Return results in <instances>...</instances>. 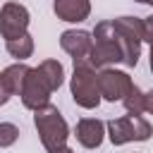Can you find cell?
<instances>
[{
    "mask_svg": "<svg viewBox=\"0 0 153 153\" xmlns=\"http://www.w3.org/2000/svg\"><path fill=\"white\" fill-rule=\"evenodd\" d=\"M151 5H153V0H151Z\"/></svg>",
    "mask_w": 153,
    "mask_h": 153,
    "instance_id": "ffe728a7",
    "label": "cell"
},
{
    "mask_svg": "<svg viewBox=\"0 0 153 153\" xmlns=\"http://www.w3.org/2000/svg\"><path fill=\"white\" fill-rule=\"evenodd\" d=\"M57 91L50 79L43 74L41 67H29L26 76H24V84H22V91H19V98L24 103V108L29 110H38L43 105L50 103V93Z\"/></svg>",
    "mask_w": 153,
    "mask_h": 153,
    "instance_id": "8992f818",
    "label": "cell"
},
{
    "mask_svg": "<svg viewBox=\"0 0 153 153\" xmlns=\"http://www.w3.org/2000/svg\"><path fill=\"white\" fill-rule=\"evenodd\" d=\"M26 72H29V65H24V62H14V65H10V67H5L0 72V76L5 79V84H7V88H10L12 96H19Z\"/></svg>",
    "mask_w": 153,
    "mask_h": 153,
    "instance_id": "4fadbf2b",
    "label": "cell"
},
{
    "mask_svg": "<svg viewBox=\"0 0 153 153\" xmlns=\"http://www.w3.org/2000/svg\"><path fill=\"white\" fill-rule=\"evenodd\" d=\"M17 139H19V127L12 122H0V148L14 146Z\"/></svg>",
    "mask_w": 153,
    "mask_h": 153,
    "instance_id": "9a60e30c",
    "label": "cell"
},
{
    "mask_svg": "<svg viewBox=\"0 0 153 153\" xmlns=\"http://www.w3.org/2000/svg\"><path fill=\"white\" fill-rule=\"evenodd\" d=\"M50 153H74V151H72V148L65 143V146H60V148H55V151H50Z\"/></svg>",
    "mask_w": 153,
    "mask_h": 153,
    "instance_id": "ac0fdd59",
    "label": "cell"
},
{
    "mask_svg": "<svg viewBox=\"0 0 153 153\" xmlns=\"http://www.w3.org/2000/svg\"><path fill=\"white\" fill-rule=\"evenodd\" d=\"M33 127H36L41 143L48 153L65 146L67 139H69V124L62 117V112L57 110V105H53V103L33 110Z\"/></svg>",
    "mask_w": 153,
    "mask_h": 153,
    "instance_id": "6da1fadb",
    "label": "cell"
},
{
    "mask_svg": "<svg viewBox=\"0 0 153 153\" xmlns=\"http://www.w3.org/2000/svg\"><path fill=\"white\" fill-rule=\"evenodd\" d=\"M5 50H7L17 62H24L26 57L33 55V38H31V33L26 31L24 36H17V38L5 41Z\"/></svg>",
    "mask_w": 153,
    "mask_h": 153,
    "instance_id": "7c38bea8",
    "label": "cell"
},
{
    "mask_svg": "<svg viewBox=\"0 0 153 153\" xmlns=\"http://www.w3.org/2000/svg\"><path fill=\"white\" fill-rule=\"evenodd\" d=\"M12 98V93H10V88H7V84H5V79L0 76V105H5L7 100Z\"/></svg>",
    "mask_w": 153,
    "mask_h": 153,
    "instance_id": "e0dca14e",
    "label": "cell"
},
{
    "mask_svg": "<svg viewBox=\"0 0 153 153\" xmlns=\"http://www.w3.org/2000/svg\"><path fill=\"white\" fill-rule=\"evenodd\" d=\"M143 112L153 115V88L151 91H143Z\"/></svg>",
    "mask_w": 153,
    "mask_h": 153,
    "instance_id": "2e32d148",
    "label": "cell"
},
{
    "mask_svg": "<svg viewBox=\"0 0 153 153\" xmlns=\"http://www.w3.org/2000/svg\"><path fill=\"white\" fill-rule=\"evenodd\" d=\"M91 38H93V45H91V53H88V62L96 69L122 62V48H120V41L115 36V29H112L110 19L98 22L96 29L91 31Z\"/></svg>",
    "mask_w": 153,
    "mask_h": 153,
    "instance_id": "3957f363",
    "label": "cell"
},
{
    "mask_svg": "<svg viewBox=\"0 0 153 153\" xmlns=\"http://www.w3.org/2000/svg\"><path fill=\"white\" fill-rule=\"evenodd\" d=\"M131 76L122 69H115V67H103L98 69V91H100V98L108 100V103H115V100H122L124 93L131 88Z\"/></svg>",
    "mask_w": 153,
    "mask_h": 153,
    "instance_id": "52a82bcc",
    "label": "cell"
},
{
    "mask_svg": "<svg viewBox=\"0 0 153 153\" xmlns=\"http://www.w3.org/2000/svg\"><path fill=\"white\" fill-rule=\"evenodd\" d=\"M53 12L62 22L79 24V22L88 19V14H91V0H53Z\"/></svg>",
    "mask_w": 153,
    "mask_h": 153,
    "instance_id": "8fae6325",
    "label": "cell"
},
{
    "mask_svg": "<svg viewBox=\"0 0 153 153\" xmlns=\"http://www.w3.org/2000/svg\"><path fill=\"white\" fill-rule=\"evenodd\" d=\"M112 29L122 48V62L127 67H136L141 57V45H143V19L124 14L112 19Z\"/></svg>",
    "mask_w": 153,
    "mask_h": 153,
    "instance_id": "277c9868",
    "label": "cell"
},
{
    "mask_svg": "<svg viewBox=\"0 0 153 153\" xmlns=\"http://www.w3.org/2000/svg\"><path fill=\"white\" fill-rule=\"evenodd\" d=\"M74 136L84 148L93 151L105 139V122L98 120V117H81L76 122V127H74Z\"/></svg>",
    "mask_w": 153,
    "mask_h": 153,
    "instance_id": "30bf717a",
    "label": "cell"
},
{
    "mask_svg": "<svg viewBox=\"0 0 153 153\" xmlns=\"http://www.w3.org/2000/svg\"><path fill=\"white\" fill-rule=\"evenodd\" d=\"M105 134L112 146H124L129 141H148L153 134V127L146 117L141 115H124L117 120H110L105 124Z\"/></svg>",
    "mask_w": 153,
    "mask_h": 153,
    "instance_id": "5b68a950",
    "label": "cell"
},
{
    "mask_svg": "<svg viewBox=\"0 0 153 153\" xmlns=\"http://www.w3.org/2000/svg\"><path fill=\"white\" fill-rule=\"evenodd\" d=\"M136 2H143V5H151V0H136Z\"/></svg>",
    "mask_w": 153,
    "mask_h": 153,
    "instance_id": "d6986e66",
    "label": "cell"
},
{
    "mask_svg": "<svg viewBox=\"0 0 153 153\" xmlns=\"http://www.w3.org/2000/svg\"><path fill=\"white\" fill-rule=\"evenodd\" d=\"M93 38L84 29H67L60 33V48L72 57V60H86L91 53Z\"/></svg>",
    "mask_w": 153,
    "mask_h": 153,
    "instance_id": "9c48e42d",
    "label": "cell"
},
{
    "mask_svg": "<svg viewBox=\"0 0 153 153\" xmlns=\"http://www.w3.org/2000/svg\"><path fill=\"white\" fill-rule=\"evenodd\" d=\"M29 22H31V14H29V10L24 5H19V2H5L0 7V36L5 41L24 36L29 31Z\"/></svg>",
    "mask_w": 153,
    "mask_h": 153,
    "instance_id": "ba28073f",
    "label": "cell"
},
{
    "mask_svg": "<svg viewBox=\"0 0 153 153\" xmlns=\"http://www.w3.org/2000/svg\"><path fill=\"white\" fill-rule=\"evenodd\" d=\"M69 91L72 98L79 108L93 110L100 105V91H98V69L86 60H74V72L69 79Z\"/></svg>",
    "mask_w": 153,
    "mask_h": 153,
    "instance_id": "7a4b0ae2",
    "label": "cell"
},
{
    "mask_svg": "<svg viewBox=\"0 0 153 153\" xmlns=\"http://www.w3.org/2000/svg\"><path fill=\"white\" fill-rule=\"evenodd\" d=\"M122 105H124L127 112L141 115V112H143V91H141L136 84H131V88H129V91L124 93V98H122Z\"/></svg>",
    "mask_w": 153,
    "mask_h": 153,
    "instance_id": "5bb4252c",
    "label": "cell"
}]
</instances>
